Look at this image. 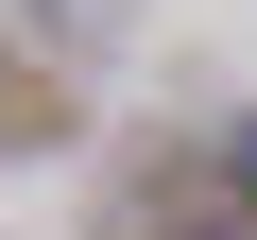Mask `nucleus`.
Masks as SVG:
<instances>
[{
    "instance_id": "nucleus-1",
    "label": "nucleus",
    "mask_w": 257,
    "mask_h": 240,
    "mask_svg": "<svg viewBox=\"0 0 257 240\" xmlns=\"http://www.w3.org/2000/svg\"><path fill=\"white\" fill-rule=\"evenodd\" d=\"M52 120H69V86H52V69H18V52H0V138H52Z\"/></svg>"
}]
</instances>
